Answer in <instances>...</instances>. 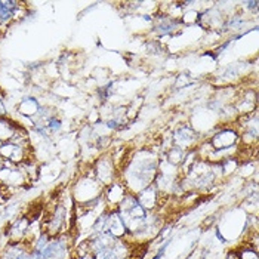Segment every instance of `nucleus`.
Wrapping results in <instances>:
<instances>
[{
	"label": "nucleus",
	"mask_w": 259,
	"mask_h": 259,
	"mask_svg": "<svg viewBox=\"0 0 259 259\" xmlns=\"http://www.w3.org/2000/svg\"><path fill=\"white\" fill-rule=\"evenodd\" d=\"M3 166H5V160H3V159H2V157H0V170L3 169Z\"/></svg>",
	"instance_id": "dca6fc26"
},
{
	"label": "nucleus",
	"mask_w": 259,
	"mask_h": 259,
	"mask_svg": "<svg viewBox=\"0 0 259 259\" xmlns=\"http://www.w3.org/2000/svg\"><path fill=\"white\" fill-rule=\"evenodd\" d=\"M22 129L24 127L12 116L0 117V144L12 141Z\"/></svg>",
	"instance_id": "9d476101"
},
{
	"label": "nucleus",
	"mask_w": 259,
	"mask_h": 259,
	"mask_svg": "<svg viewBox=\"0 0 259 259\" xmlns=\"http://www.w3.org/2000/svg\"><path fill=\"white\" fill-rule=\"evenodd\" d=\"M170 141H172V145L180 147L181 150L188 153V151H194L199 147L201 138L194 132V129L190 126V123L187 120H184L172 129Z\"/></svg>",
	"instance_id": "20e7f679"
},
{
	"label": "nucleus",
	"mask_w": 259,
	"mask_h": 259,
	"mask_svg": "<svg viewBox=\"0 0 259 259\" xmlns=\"http://www.w3.org/2000/svg\"><path fill=\"white\" fill-rule=\"evenodd\" d=\"M212 151H221V150H228L236 145H239L240 132L234 124H220L206 140Z\"/></svg>",
	"instance_id": "7ed1b4c3"
},
{
	"label": "nucleus",
	"mask_w": 259,
	"mask_h": 259,
	"mask_svg": "<svg viewBox=\"0 0 259 259\" xmlns=\"http://www.w3.org/2000/svg\"><path fill=\"white\" fill-rule=\"evenodd\" d=\"M92 172L104 188L111 185L114 181L119 180V172L116 167V161L110 150L100 153L92 161Z\"/></svg>",
	"instance_id": "f03ea898"
},
{
	"label": "nucleus",
	"mask_w": 259,
	"mask_h": 259,
	"mask_svg": "<svg viewBox=\"0 0 259 259\" xmlns=\"http://www.w3.org/2000/svg\"><path fill=\"white\" fill-rule=\"evenodd\" d=\"M135 197H137V201L140 203V206L145 212H154L161 204V196L157 191L154 182L151 185H148L147 188H144L142 191H140Z\"/></svg>",
	"instance_id": "0eeeda50"
},
{
	"label": "nucleus",
	"mask_w": 259,
	"mask_h": 259,
	"mask_svg": "<svg viewBox=\"0 0 259 259\" xmlns=\"http://www.w3.org/2000/svg\"><path fill=\"white\" fill-rule=\"evenodd\" d=\"M0 157L3 160H8L14 164H22L24 161L34 157L33 156V150L31 148H25L21 147L15 142H2L0 144Z\"/></svg>",
	"instance_id": "423d86ee"
},
{
	"label": "nucleus",
	"mask_w": 259,
	"mask_h": 259,
	"mask_svg": "<svg viewBox=\"0 0 259 259\" xmlns=\"http://www.w3.org/2000/svg\"><path fill=\"white\" fill-rule=\"evenodd\" d=\"M237 250H239L240 259H259L258 249H255L250 244H247L244 247H237Z\"/></svg>",
	"instance_id": "ddd939ff"
},
{
	"label": "nucleus",
	"mask_w": 259,
	"mask_h": 259,
	"mask_svg": "<svg viewBox=\"0 0 259 259\" xmlns=\"http://www.w3.org/2000/svg\"><path fill=\"white\" fill-rule=\"evenodd\" d=\"M227 21H228V15L221 11V8L218 5L215 6V3H213L212 8H207L203 12H200L199 22L197 24H199L200 27H203L204 30L218 33V31L225 30Z\"/></svg>",
	"instance_id": "39448f33"
},
{
	"label": "nucleus",
	"mask_w": 259,
	"mask_h": 259,
	"mask_svg": "<svg viewBox=\"0 0 259 259\" xmlns=\"http://www.w3.org/2000/svg\"><path fill=\"white\" fill-rule=\"evenodd\" d=\"M40 108H41V101L39 98H36L34 95H25L17 104L15 114L33 120L39 114Z\"/></svg>",
	"instance_id": "1a4fd4ad"
},
{
	"label": "nucleus",
	"mask_w": 259,
	"mask_h": 259,
	"mask_svg": "<svg viewBox=\"0 0 259 259\" xmlns=\"http://www.w3.org/2000/svg\"><path fill=\"white\" fill-rule=\"evenodd\" d=\"M104 194V187L95 178L92 172V164L89 166V172H83L71 184V197L76 206L80 207H92L95 206Z\"/></svg>",
	"instance_id": "f257e3e1"
},
{
	"label": "nucleus",
	"mask_w": 259,
	"mask_h": 259,
	"mask_svg": "<svg viewBox=\"0 0 259 259\" xmlns=\"http://www.w3.org/2000/svg\"><path fill=\"white\" fill-rule=\"evenodd\" d=\"M200 12L194 8H190V9H184V14L181 17V25H194L199 22Z\"/></svg>",
	"instance_id": "f8f14e48"
},
{
	"label": "nucleus",
	"mask_w": 259,
	"mask_h": 259,
	"mask_svg": "<svg viewBox=\"0 0 259 259\" xmlns=\"http://www.w3.org/2000/svg\"><path fill=\"white\" fill-rule=\"evenodd\" d=\"M5 98H6V94L0 92V117H6L8 116V108H6Z\"/></svg>",
	"instance_id": "4468645a"
},
{
	"label": "nucleus",
	"mask_w": 259,
	"mask_h": 259,
	"mask_svg": "<svg viewBox=\"0 0 259 259\" xmlns=\"http://www.w3.org/2000/svg\"><path fill=\"white\" fill-rule=\"evenodd\" d=\"M225 259H240L239 250H237V249H231V250H228V253H227Z\"/></svg>",
	"instance_id": "2eb2a0df"
},
{
	"label": "nucleus",
	"mask_w": 259,
	"mask_h": 259,
	"mask_svg": "<svg viewBox=\"0 0 259 259\" xmlns=\"http://www.w3.org/2000/svg\"><path fill=\"white\" fill-rule=\"evenodd\" d=\"M127 194V190L126 187L123 185V182L120 180L114 181L111 185H108L107 188H104V194H102V199L105 201L107 207L108 209H117L120 203L123 201V199L126 197Z\"/></svg>",
	"instance_id": "6e6552de"
},
{
	"label": "nucleus",
	"mask_w": 259,
	"mask_h": 259,
	"mask_svg": "<svg viewBox=\"0 0 259 259\" xmlns=\"http://www.w3.org/2000/svg\"><path fill=\"white\" fill-rule=\"evenodd\" d=\"M187 151H184V150H181L180 147H175V145H170L169 148H166L163 153H160V156L163 157V159H166L170 164H174V166H177V167H181L182 166V163H184V160L187 157Z\"/></svg>",
	"instance_id": "9b49d317"
}]
</instances>
